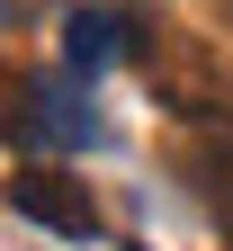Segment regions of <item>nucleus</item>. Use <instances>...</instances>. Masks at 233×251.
Wrapping results in <instances>:
<instances>
[{"mask_svg":"<svg viewBox=\"0 0 233 251\" xmlns=\"http://www.w3.org/2000/svg\"><path fill=\"white\" fill-rule=\"evenodd\" d=\"M180 188L215 215V233L233 251V117H197L180 135Z\"/></svg>","mask_w":233,"mask_h":251,"instance_id":"3","label":"nucleus"},{"mask_svg":"<svg viewBox=\"0 0 233 251\" xmlns=\"http://www.w3.org/2000/svg\"><path fill=\"white\" fill-rule=\"evenodd\" d=\"M9 206L27 215V225H45L54 242H99V233H108V225H99V198H90L72 171H54V162L9 171Z\"/></svg>","mask_w":233,"mask_h":251,"instance_id":"2","label":"nucleus"},{"mask_svg":"<svg viewBox=\"0 0 233 251\" xmlns=\"http://www.w3.org/2000/svg\"><path fill=\"white\" fill-rule=\"evenodd\" d=\"M0 18H9V0H0Z\"/></svg>","mask_w":233,"mask_h":251,"instance_id":"6","label":"nucleus"},{"mask_svg":"<svg viewBox=\"0 0 233 251\" xmlns=\"http://www.w3.org/2000/svg\"><path fill=\"white\" fill-rule=\"evenodd\" d=\"M126 54H135V18H117V9H72V18H63V72L99 81Z\"/></svg>","mask_w":233,"mask_h":251,"instance_id":"4","label":"nucleus"},{"mask_svg":"<svg viewBox=\"0 0 233 251\" xmlns=\"http://www.w3.org/2000/svg\"><path fill=\"white\" fill-rule=\"evenodd\" d=\"M9 135L27 152H90V144H108V117L90 108V81L81 72H54V81H18V108H9Z\"/></svg>","mask_w":233,"mask_h":251,"instance_id":"1","label":"nucleus"},{"mask_svg":"<svg viewBox=\"0 0 233 251\" xmlns=\"http://www.w3.org/2000/svg\"><path fill=\"white\" fill-rule=\"evenodd\" d=\"M215 18H224V27H233V0H215Z\"/></svg>","mask_w":233,"mask_h":251,"instance_id":"5","label":"nucleus"}]
</instances>
